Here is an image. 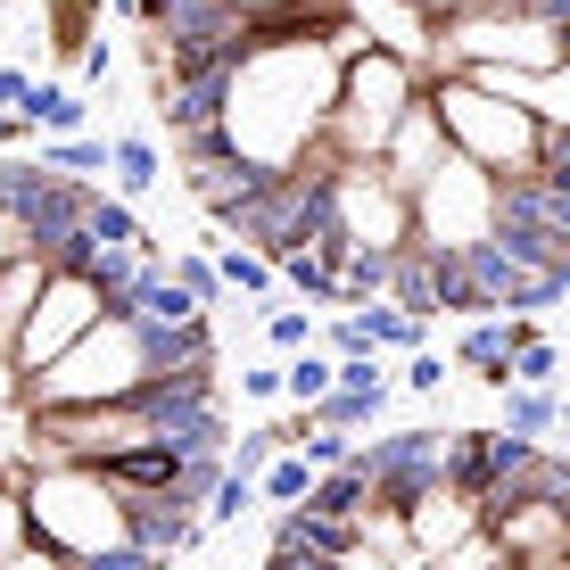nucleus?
Here are the masks:
<instances>
[{
	"label": "nucleus",
	"mask_w": 570,
	"mask_h": 570,
	"mask_svg": "<svg viewBox=\"0 0 570 570\" xmlns=\"http://www.w3.org/2000/svg\"><path fill=\"white\" fill-rule=\"evenodd\" d=\"M141 389H215V331L207 314L157 323L141 298L108 306L83 340H67L50 364L17 372V405H100Z\"/></svg>",
	"instance_id": "obj_1"
},
{
	"label": "nucleus",
	"mask_w": 570,
	"mask_h": 570,
	"mask_svg": "<svg viewBox=\"0 0 570 570\" xmlns=\"http://www.w3.org/2000/svg\"><path fill=\"white\" fill-rule=\"evenodd\" d=\"M331 91H340V50L323 33H265V42H248L224 67V116H215V132H224L232 157L282 174L314 149V132L331 116Z\"/></svg>",
	"instance_id": "obj_2"
},
{
	"label": "nucleus",
	"mask_w": 570,
	"mask_h": 570,
	"mask_svg": "<svg viewBox=\"0 0 570 570\" xmlns=\"http://www.w3.org/2000/svg\"><path fill=\"white\" fill-rule=\"evenodd\" d=\"M17 497L50 562H141L132 488H116L100 463H17Z\"/></svg>",
	"instance_id": "obj_3"
},
{
	"label": "nucleus",
	"mask_w": 570,
	"mask_h": 570,
	"mask_svg": "<svg viewBox=\"0 0 570 570\" xmlns=\"http://www.w3.org/2000/svg\"><path fill=\"white\" fill-rule=\"evenodd\" d=\"M422 91H430V108H439L446 149H463L471 166H488L497 183L546 166V157H570V125H546V116H529L521 100H504V91H480L471 75H430Z\"/></svg>",
	"instance_id": "obj_4"
},
{
	"label": "nucleus",
	"mask_w": 570,
	"mask_h": 570,
	"mask_svg": "<svg viewBox=\"0 0 570 570\" xmlns=\"http://www.w3.org/2000/svg\"><path fill=\"white\" fill-rule=\"evenodd\" d=\"M405 224L439 257H471L480 240H497V174L471 166L463 149H439V166L405 190Z\"/></svg>",
	"instance_id": "obj_5"
},
{
	"label": "nucleus",
	"mask_w": 570,
	"mask_h": 570,
	"mask_svg": "<svg viewBox=\"0 0 570 570\" xmlns=\"http://www.w3.org/2000/svg\"><path fill=\"white\" fill-rule=\"evenodd\" d=\"M323 232H340L347 248H397L405 232V190L381 174V157H340V166L323 174Z\"/></svg>",
	"instance_id": "obj_6"
},
{
	"label": "nucleus",
	"mask_w": 570,
	"mask_h": 570,
	"mask_svg": "<svg viewBox=\"0 0 570 570\" xmlns=\"http://www.w3.org/2000/svg\"><path fill=\"white\" fill-rule=\"evenodd\" d=\"M108 314V289H100V273H91L83 257H67V265H50L42 273V289H33V306H26V323H17V340H9V356L17 372H33V364H50L67 340H83L91 323Z\"/></svg>",
	"instance_id": "obj_7"
},
{
	"label": "nucleus",
	"mask_w": 570,
	"mask_h": 570,
	"mask_svg": "<svg viewBox=\"0 0 570 570\" xmlns=\"http://www.w3.org/2000/svg\"><path fill=\"white\" fill-rule=\"evenodd\" d=\"M480 529L513 570H562L570 562V497H497L480 504Z\"/></svg>",
	"instance_id": "obj_8"
},
{
	"label": "nucleus",
	"mask_w": 570,
	"mask_h": 570,
	"mask_svg": "<svg viewBox=\"0 0 570 570\" xmlns=\"http://www.w3.org/2000/svg\"><path fill=\"white\" fill-rule=\"evenodd\" d=\"M356 463H364L372 504H414L422 488L446 471V430H397V439H372V446H356Z\"/></svg>",
	"instance_id": "obj_9"
},
{
	"label": "nucleus",
	"mask_w": 570,
	"mask_h": 570,
	"mask_svg": "<svg viewBox=\"0 0 570 570\" xmlns=\"http://www.w3.org/2000/svg\"><path fill=\"white\" fill-rule=\"evenodd\" d=\"M397 521H405V546L439 562L455 538H471V529H480V497H471L463 480H446V471H439V480H430L414 504H397Z\"/></svg>",
	"instance_id": "obj_10"
},
{
	"label": "nucleus",
	"mask_w": 570,
	"mask_h": 570,
	"mask_svg": "<svg viewBox=\"0 0 570 570\" xmlns=\"http://www.w3.org/2000/svg\"><path fill=\"white\" fill-rule=\"evenodd\" d=\"M439 149H446V132H439V108H430V91H414V100L397 108V125H389V141H381V174L397 190H414L430 166H439Z\"/></svg>",
	"instance_id": "obj_11"
},
{
	"label": "nucleus",
	"mask_w": 570,
	"mask_h": 570,
	"mask_svg": "<svg viewBox=\"0 0 570 570\" xmlns=\"http://www.w3.org/2000/svg\"><path fill=\"white\" fill-rule=\"evenodd\" d=\"M529 314L521 306H488V314H471V331H463V347H455V364L471 372V381H488V389H504L513 381V347L529 340Z\"/></svg>",
	"instance_id": "obj_12"
},
{
	"label": "nucleus",
	"mask_w": 570,
	"mask_h": 570,
	"mask_svg": "<svg viewBox=\"0 0 570 570\" xmlns=\"http://www.w3.org/2000/svg\"><path fill=\"white\" fill-rule=\"evenodd\" d=\"M455 75H471L480 91L521 100L529 116H546V125H570V75L562 67H504V58H480V67H455Z\"/></svg>",
	"instance_id": "obj_13"
},
{
	"label": "nucleus",
	"mask_w": 570,
	"mask_h": 570,
	"mask_svg": "<svg viewBox=\"0 0 570 570\" xmlns=\"http://www.w3.org/2000/svg\"><path fill=\"white\" fill-rule=\"evenodd\" d=\"M17 125L26 132H83L91 125V91H75V83H33L26 75V91H17Z\"/></svg>",
	"instance_id": "obj_14"
},
{
	"label": "nucleus",
	"mask_w": 570,
	"mask_h": 570,
	"mask_svg": "<svg viewBox=\"0 0 570 570\" xmlns=\"http://www.w3.org/2000/svg\"><path fill=\"white\" fill-rule=\"evenodd\" d=\"M108 174H116L125 199H149V190L166 183V149H157L149 132H116V141H108Z\"/></svg>",
	"instance_id": "obj_15"
},
{
	"label": "nucleus",
	"mask_w": 570,
	"mask_h": 570,
	"mask_svg": "<svg viewBox=\"0 0 570 570\" xmlns=\"http://www.w3.org/2000/svg\"><path fill=\"white\" fill-rule=\"evenodd\" d=\"M497 397H504V422H497V430H513V439H538V446H554V422H562L554 389H529V381H504Z\"/></svg>",
	"instance_id": "obj_16"
},
{
	"label": "nucleus",
	"mask_w": 570,
	"mask_h": 570,
	"mask_svg": "<svg viewBox=\"0 0 570 570\" xmlns=\"http://www.w3.org/2000/svg\"><path fill=\"white\" fill-rule=\"evenodd\" d=\"M347 314H356V323H364V340L372 347H381V356H405V347H422L430 340V314H405L397 298H364V306H347Z\"/></svg>",
	"instance_id": "obj_17"
},
{
	"label": "nucleus",
	"mask_w": 570,
	"mask_h": 570,
	"mask_svg": "<svg viewBox=\"0 0 570 570\" xmlns=\"http://www.w3.org/2000/svg\"><path fill=\"white\" fill-rule=\"evenodd\" d=\"M0 562H50L26 529V497H17V463L0 455Z\"/></svg>",
	"instance_id": "obj_18"
},
{
	"label": "nucleus",
	"mask_w": 570,
	"mask_h": 570,
	"mask_svg": "<svg viewBox=\"0 0 570 570\" xmlns=\"http://www.w3.org/2000/svg\"><path fill=\"white\" fill-rule=\"evenodd\" d=\"M174 463H183V446H125V455H108L100 471L116 488H174Z\"/></svg>",
	"instance_id": "obj_19"
},
{
	"label": "nucleus",
	"mask_w": 570,
	"mask_h": 570,
	"mask_svg": "<svg viewBox=\"0 0 570 570\" xmlns=\"http://www.w3.org/2000/svg\"><path fill=\"white\" fill-rule=\"evenodd\" d=\"M306 480H314V463L298 455V446H273L265 471H257V504H298Z\"/></svg>",
	"instance_id": "obj_20"
},
{
	"label": "nucleus",
	"mask_w": 570,
	"mask_h": 570,
	"mask_svg": "<svg viewBox=\"0 0 570 570\" xmlns=\"http://www.w3.org/2000/svg\"><path fill=\"white\" fill-rule=\"evenodd\" d=\"M215 282H224V298H273V265H265L248 240L215 257Z\"/></svg>",
	"instance_id": "obj_21"
},
{
	"label": "nucleus",
	"mask_w": 570,
	"mask_h": 570,
	"mask_svg": "<svg viewBox=\"0 0 570 570\" xmlns=\"http://www.w3.org/2000/svg\"><path fill=\"white\" fill-rule=\"evenodd\" d=\"M323 389H331V356H323V347H289V364H282V397L289 405H314V397H323Z\"/></svg>",
	"instance_id": "obj_22"
},
{
	"label": "nucleus",
	"mask_w": 570,
	"mask_h": 570,
	"mask_svg": "<svg viewBox=\"0 0 570 570\" xmlns=\"http://www.w3.org/2000/svg\"><path fill=\"white\" fill-rule=\"evenodd\" d=\"M91 33H100V0H50V50L58 58H75Z\"/></svg>",
	"instance_id": "obj_23"
},
{
	"label": "nucleus",
	"mask_w": 570,
	"mask_h": 570,
	"mask_svg": "<svg viewBox=\"0 0 570 570\" xmlns=\"http://www.w3.org/2000/svg\"><path fill=\"white\" fill-rule=\"evenodd\" d=\"M42 166H58V174H100L108 166V141H91V132H42Z\"/></svg>",
	"instance_id": "obj_24"
},
{
	"label": "nucleus",
	"mask_w": 570,
	"mask_h": 570,
	"mask_svg": "<svg viewBox=\"0 0 570 570\" xmlns=\"http://www.w3.org/2000/svg\"><path fill=\"white\" fill-rule=\"evenodd\" d=\"M513 381H529V389H554L562 381V347L546 340V331H529V340L513 347Z\"/></svg>",
	"instance_id": "obj_25"
},
{
	"label": "nucleus",
	"mask_w": 570,
	"mask_h": 570,
	"mask_svg": "<svg viewBox=\"0 0 570 570\" xmlns=\"http://www.w3.org/2000/svg\"><path fill=\"white\" fill-rule=\"evenodd\" d=\"M166 273H174V282H183V289H190L199 306H224V282H215V257H183V248H174V257H166Z\"/></svg>",
	"instance_id": "obj_26"
},
{
	"label": "nucleus",
	"mask_w": 570,
	"mask_h": 570,
	"mask_svg": "<svg viewBox=\"0 0 570 570\" xmlns=\"http://www.w3.org/2000/svg\"><path fill=\"white\" fill-rule=\"evenodd\" d=\"M257 314H265V340L282 347V356H289V347H306V340H314V314H298V306H257Z\"/></svg>",
	"instance_id": "obj_27"
},
{
	"label": "nucleus",
	"mask_w": 570,
	"mask_h": 570,
	"mask_svg": "<svg viewBox=\"0 0 570 570\" xmlns=\"http://www.w3.org/2000/svg\"><path fill=\"white\" fill-rule=\"evenodd\" d=\"M446 372H455L446 356H430V347H405V389H414V397H439Z\"/></svg>",
	"instance_id": "obj_28"
},
{
	"label": "nucleus",
	"mask_w": 570,
	"mask_h": 570,
	"mask_svg": "<svg viewBox=\"0 0 570 570\" xmlns=\"http://www.w3.org/2000/svg\"><path fill=\"white\" fill-rule=\"evenodd\" d=\"M273 446H282V439H273V422H265V430H240V439H232V446H224V463H232V471H248V480H257V471H265V455H273Z\"/></svg>",
	"instance_id": "obj_29"
},
{
	"label": "nucleus",
	"mask_w": 570,
	"mask_h": 570,
	"mask_svg": "<svg viewBox=\"0 0 570 570\" xmlns=\"http://www.w3.org/2000/svg\"><path fill=\"white\" fill-rule=\"evenodd\" d=\"M26 248H33V215L17 207V199H0V265L26 257Z\"/></svg>",
	"instance_id": "obj_30"
},
{
	"label": "nucleus",
	"mask_w": 570,
	"mask_h": 570,
	"mask_svg": "<svg viewBox=\"0 0 570 570\" xmlns=\"http://www.w3.org/2000/svg\"><path fill=\"white\" fill-rule=\"evenodd\" d=\"M240 397L273 405V397H282V364H248V372H240Z\"/></svg>",
	"instance_id": "obj_31"
},
{
	"label": "nucleus",
	"mask_w": 570,
	"mask_h": 570,
	"mask_svg": "<svg viewBox=\"0 0 570 570\" xmlns=\"http://www.w3.org/2000/svg\"><path fill=\"white\" fill-rule=\"evenodd\" d=\"M17 91H26V67H0V108H17Z\"/></svg>",
	"instance_id": "obj_32"
},
{
	"label": "nucleus",
	"mask_w": 570,
	"mask_h": 570,
	"mask_svg": "<svg viewBox=\"0 0 570 570\" xmlns=\"http://www.w3.org/2000/svg\"><path fill=\"white\" fill-rule=\"evenodd\" d=\"M0 405H17V356L0 347Z\"/></svg>",
	"instance_id": "obj_33"
},
{
	"label": "nucleus",
	"mask_w": 570,
	"mask_h": 570,
	"mask_svg": "<svg viewBox=\"0 0 570 570\" xmlns=\"http://www.w3.org/2000/svg\"><path fill=\"white\" fill-rule=\"evenodd\" d=\"M240 17H273V9H298V0H232Z\"/></svg>",
	"instance_id": "obj_34"
},
{
	"label": "nucleus",
	"mask_w": 570,
	"mask_h": 570,
	"mask_svg": "<svg viewBox=\"0 0 570 570\" xmlns=\"http://www.w3.org/2000/svg\"><path fill=\"white\" fill-rule=\"evenodd\" d=\"M9 141H26V125H17V116L0 108V149H9Z\"/></svg>",
	"instance_id": "obj_35"
},
{
	"label": "nucleus",
	"mask_w": 570,
	"mask_h": 570,
	"mask_svg": "<svg viewBox=\"0 0 570 570\" xmlns=\"http://www.w3.org/2000/svg\"><path fill=\"white\" fill-rule=\"evenodd\" d=\"M497 9H562V0H497Z\"/></svg>",
	"instance_id": "obj_36"
}]
</instances>
